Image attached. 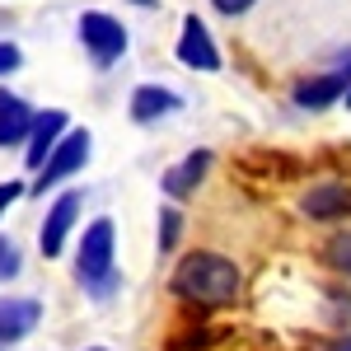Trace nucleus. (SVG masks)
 <instances>
[{
    "instance_id": "nucleus-1",
    "label": "nucleus",
    "mask_w": 351,
    "mask_h": 351,
    "mask_svg": "<svg viewBox=\"0 0 351 351\" xmlns=\"http://www.w3.org/2000/svg\"><path fill=\"white\" fill-rule=\"evenodd\" d=\"M169 286H173L178 300H188L192 309H225V304L239 300L243 276L225 253L197 248V253H188V258L173 267V281H169Z\"/></svg>"
},
{
    "instance_id": "nucleus-2",
    "label": "nucleus",
    "mask_w": 351,
    "mask_h": 351,
    "mask_svg": "<svg viewBox=\"0 0 351 351\" xmlns=\"http://www.w3.org/2000/svg\"><path fill=\"white\" fill-rule=\"evenodd\" d=\"M112 248H117V234H112V220H94L89 230H84L80 239V263H75V271H80V286L89 291V295L108 300L112 291H117V263H112Z\"/></svg>"
},
{
    "instance_id": "nucleus-3",
    "label": "nucleus",
    "mask_w": 351,
    "mask_h": 351,
    "mask_svg": "<svg viewBox=\"0 0 351 351\" xmlns=\"http://www.w3.org/2000/svg\"><path fill=\"white\" fill-rule=\"evenodd\" d=\"M80 43L84 52L94 56V66L108 71L112 61H122V52H127V28H122V19H112L104 10H89V14H80Z\"/></svg>"
},
{
    "instance_id": "nucleus-4",
    "label": "nucleus",
    "mask_w": 351,
    "mask_h": 351,
    "mask_svg": "<svg viewBox=\"0 0 351 351\" xmlns=\"http://www.w3.org/2000/svg\"><path fill=\"white\" fill-rule=\"evenodd\" d=\"M84 160H89V132H66L52 145V155L43 160V169H38V192H47V188H56L61 178L80 173Z\"/></svg>"
},
{
    "instance_id": "nucleus-5",
    "label": "nucleus",
    "mask_w": 351,
    "mask_h": 351,
    "mask_svg": "<svg viewBox=\"0 0 351 351\" xmlns=\"http://www.w3.org/2000/svg\"><path fill=\"white\" fill-rule=\"evenodd\" d=\"M347 89H351V71L332 66L328 75H309V80H300L291 99H295V108L319 112V108H328V104H337V99H347Z\"/></svg>"
},
{
    "instance_id": "nucleus-6",
    "label": "nucleus",
    "mask_w": 351,
    "mask_h": 351,
    "mask_svg": "<svg viewBox=\"0 0 351 351\" xmlns=\"http://www.w3.org/2000/svg\"><path fill=\"white\" fill-rule=\"evenodd\" d=\"M178 61H183L188 71H220V52H216L211 33H206V24H202L197 14H188V19H183V38H178Z\"/></svg>"
},
{
    "instance_id": "nucleus-7",
    "label": "nucleus",
    "mask_w": 351,
    "mask_h": 351,
    "mask_svg": "<svg viewBox=\"0 0 351 351\" xmlns=\"http://www.w3.org/2000/svg\"><path fill=\"white\" fill-rule=\"evenodd\" d=\"M300 211L309 220H347L351 216V183H314V188L304 192V202H300Z\"/></svg>"
},
{
    "instance_id": "nucleus-8",
    "label": "nucleus",
    "mask_w": 351,
    "mask_h": 351,
    "mask_svg": "<svg viewBox=\"0 0 351 351\" xmlns=\"http://www.w3.org/2000/svg\"><path fill=\"white\" fill-rule=\"evenodd\" d=\"M66 122H71V117H66L61 108L33 112V127H28V141H24V145H28V169H33V173L43 169V160L52 155V145L66 136Z\"/></svg>"
},
{
    "instance_id": "nucleus-9",
    "label": "nucleus",
    "mask_w": 351,
    "mask_h": 351,
    "mask_svg": "<svg viewBox=\"0 0 351 351\" xmlns=\"http://www.w3.org/2000/svg\"><path fill=\"white\" fill-rule=\"evenodd\" d=\"M75 216H80V192H61L52 202V211H47V220H43V239H38L47 258H56L66 248V234H71Z\"/></svg>"
},
{
    "instance_id": "nucleus-10",
    "label": "nucleus",
    "mask_w": 351,
    "mask_h": 351,
    "mask_svg": "<svg viewBox=\"0 0 351 351\" xmlns=\"http://www.w3.org/2000/svg\"><path fill=\"white\" fill-rule=\"evenodd\" d=\"M38 319H43V304L38 300H0V347H10V342H19V337H28L33 328H38Z\"/></svg>"
},
{
    "instance_id": "nucleus-11",
    "label": "nucleus",
    "mask_w": 351,
    "mask_h": 351,
    "mask_svg": "<svg viewBox=\"0 0 351 351\" xmlns=\"http://www.w3.org/2000/svg\"><path fill=\"white\" fill-rule=\"evenodd\" d=\"M206 169H211V150H192L183 164H173L169 173H164V197H173V202H183V197H192L197 192V183L206 178Z\"/></svg>"
},
{
    "instance_id": "nucleus-12",
    "label": "nucleus",
    "mask_w": 351,
    "mask_h": 351,
    "mask_svg": "<svg viewBox=\"0 0 351 351\" xmlns=\"http://www.w3.org/2000/svg\"><path fill=\"white\" fill-rule=\"evenodd\" d=\"M28 127H33V108H28L19 94L0 89V150L24 145V141H28Z\"/></svg>"
},
{
    "instance_id": "nucleus-13",
    "label": "nucleus",
    "mask_w": 351,
    "mask_h": 351,
    "mask_svg": "<svg viewBox=\"0 0 351 351\" xmlns=\"http://www.w3.org/2000/svg\"><path fill=\"white\" fill-rule=\"evenodd\" d=\"M178 104H183V99H178L173 89H164V84H141L132 94V122H141V127H145V122H160L164 112H178Z\"/></svg>"
},
{
    "instance_id": "nucleus-14",
    "label": "nucleus",
    "mask_w": 351,
    "mask_h": 351,
    "mask_svg": "<svg viewBox=\"0 0 351 351\" xmlns=\"http://www.w3.org/2000/svg\"><path fill=\"white\" fill-rule=\"evenodd\" d=\"M324 263H328L332 271L351 276V230H337V234L324 243Z\"/></svg>"
},
{
    "instance_id": "nucleus-15",
    "label": "nucleus",
    "mask_w": 351,
    "mask_h": 351,
    "mask_svg": "<svg viewBox=\"0 0 351 351\" xmlns=\"http://www.w3.org/2000/svg\"><path fill=\"white\" fill-rule=\"evenodd\" d=\"M183 234V216H178V206H164L160 211V253H169L173 243Z\"/></svg>"
},
{
    "instance_id": "nucleus-16",
    "label": "nucleus",
    "mask_w": 351,
    "mask_h": 351,
    "mask_svg": "<svg viewBox=\"0 0 351 351\" xmlns=\"http://www.w3.org/2000/svg\"><path fill=\"white\" fill-rule=\"evenodd\" d=\"M216 342V332H206V328H188V332H178L173 342H169V351H206Z\"/></svg>"
},
{
    "instance_id": "nucleus-17",
    "label": "nucleus",
    "mask_w": 351,
    "mask_h": 351,
    "mask_svg": "<svg viewBox=\"0 0 351 351\" xmlns=\"http://www.w3.org/2000/svg\"><path fill=\"white\" fill-rule=\"evenodd\" d=\"M19 267H24V258H19V243L5 239L0 234V281H10V276H19Z\"/></svg>"
},
{
    "instance_id": "nucleus-18",
    "label": "nucleus",
    "mask_w": 351,
    "mask_h": 351,
    "mask_svg": "<svg viewBox=\"0 0 351 351\" xmlns=\"http://www.w3.org/2000/svg\"><path fill=\"white\" fill-rule=\"evenodd\" d=\"M19 61H24V52H19L14 43H0V75H10V71H19Z\"/></svg>"
},
{
    "instance_id": "nucleus-19",
    "label": "nucleus",
    "mask_w": 351,
    "mask_h": 351,
    "mask_svg": "<svg viewBox=\"0 0 351 351\" xmlns=\"http://www.w3.org/2000/svg\"><path fill=\"white\" fill-rule=\"evenodd\" d=\"M19 197H24V183H0V216H5Z\"/></svg>"
},
{
    "instance_id": "nucleus-20",
    "label": "nucleus",
    "mask_w": 351,
    "mask_h": 351,
    "mask_svg": "<svg viewBox=\"0 0 351 351\" xmlns=\"http://www.w3.org/2000/svg\"><path fill=\"white\" fill-rule=\"evenodd\" d=\"M211 5H216L220 14H230V19H234V14H248L258 0H211Z\"/></svg>"
},
{
    "instance_id": "nucleus-21",
    "label": "nucleus",
    "mask_w": 351,
    "mask_h": 351,
    "mask_svg": "<svg viewBox=\"0 0 351 351\" xmlns=\"http://www.w3.org/2000/svg\"><path fill=\"white\" fill-rule=\"evenodd\" d=\"M328 351H351V337H337V342H332Z\"/></svg>"
},
{
    "instance_id": "nucleus-22",
    "label": "nucleus",
    "mask_w": 351,
    "mask_h": 351,
    "mask_svg": "<svg viewBox=\"0 0 351 351\" xmlns=\"http://www.w3.org/2000/svg\"><path fill=\"white\" fill-rule=\"evenodd\" d=\"M136 5H145V10H150V5H155V0H136Z\"/></svg>"
},
{
    "instance_id": "nucleus-23",
    "label": "nucleus",
    "mask_w": 351,
    "mask_h": 351,
    "mask_svg": "<svg viewBox=\"0 0 351 351\" xmlns=\"http://www.w3.org/2000/svg\"><path fill=\"white\" fill-rule=\"evenodd\" d=\"M347 108H351V89H347Z\"/></svg>"
},
{
    "instance_id": "nucleus-24",
    "label": "nucleus",
    "mask_w": 351,
    "mask_h": 351,
    "mask_svg": "<svg viewBox=\"0 0 351 351\" xmlns=\"http://www.w3.org/2000/svg\"><path fill=\"white\" fill-rule=\"evenodd\" d=\"M89 351H104V347H89Z\"/></svg>"
}]
</instances>
